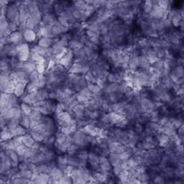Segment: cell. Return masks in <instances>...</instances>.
I'll return each instance as SVG.
<instances>
[{
    "mask_svg": "<svg viewBox=\"0 0 184 184\" xmlns=\"http://www.w3.org/2000/svg\"><path fill=\"white\" fill-rule=\"evenodd\" d=\"M21 140L24 145H25L28 147H33V145H35V139H33V137L29 134H26L21 136Z\"/></svg>",
    "mask_w": 184,
    "mask_h": 184,
    "instance_id": "cell-1",
    "label": "cell"
},
{
    "mask_svg": "<svg viewBox=\"0 0 184 184\" xmlns=\"http://www.w3.org/2000/svg\"><path fill=\"white\" fill-rule=\"evenodd\" d=\"M49 175H50V178H53V180H59L60 178H61L63 176V172L60 168L55 167L51 169Z\"/></svg>",
    "mask_w": 184,
    "mask_h": 184,
    "instance_id": "cell-2",
    "label": "cell"
},
{
    "mask_svg": "<svg viewBox=\"0 0 184 184\" xmlns=\"http://www.w3.org/2000/svg\"><path fill=\"white\" fill-rule=\"evenodd\" d=\"M37 69V66H36V63L35 62L32 61H26L24 62V66H23V71H26L28 74H30V73L33 72V71H35V69Z\"/></svg>",
    "mask_w": 184,
    "mask_h": 184,
    "instance_id": "cell-3",
    "label": "cell"
},
{
    "mask_svg": "<svg viewBox=\"0 0 184 184\" xmlns=\"http://www.w3.org/2000/svg\"><path fill=\"white\" fill-rule=\"evenodd\" d=\"M23 36L24 38L27 41L32 42L35 41V40L36 38V33L33 30L28 29L25 31Z\"/></svg>",
    "mask_w": 184,
    "mask_h": 184,
    "instance_id": "cell-4",
    "label": "cell"
},
{
    "mask_svg": "<svg viewBox=\"0 0 184 184\" xmlns=\"http://www.w3.org/2000/svg\"><path fill=\"white\" fill-rule=\"evenodd\" d=\"M52 44H53V40L47 37L42 38L38 42V46L44 48H48Z\"/></svg>",
    "mask_w": 184,
    "mask_h": 184,
    "instance_id": "cell-5",
    "label": "cell"
},
{
    "mask_svg": "<svg viewBox=\"0 0 184 184\" xmlns=\"http://www.w3.org/2000/svg\"><path fill=\"white\" fill-rule=\"evenodd\" d=\"M25 88V83H19L15 86L14 93L17 97H20L24 93Z\"/></svg>",
    "mask_w": 184,
    "mask_h": 184,
    "instance_id": "cell-6",
    "label": "cell"
},
{
    "mask_svg": "<svg viewBox=\"0 0 184 184\" xmlns=\"http://www.w3.org/2000/svg\"><path fill=\"white\" fill-rule=\"evenodd\" d=\"M23 39V35L20 32L14 31L13 33L9 35V40L12 42H18L22 40Z\"/></svg>",
    "mask_w": 184,
    "mask_h": 184,
    "instance_id": "cell-7",
    "label": "cell"
},
{
    "mask_svg": "<svg viewBox=\"0 0 184 184\" xmlns=\"http://www.w3.org/2000/svg\"><path fill=\"white\" fill-rule=\"evenodd\" d=\"M30 135L33 137V139H34L36 142H42V141L45 140V137L44 136V134H42V133L35 130H32Z\"/></svg>",
    "mask_w": 184,
    "mask_h": 184,
    "instance_id": "cell-8",
    "label": "cell"
},
{
    "mask_svg": "<svg viewBox=\"0 0 184 184\" xmlns=\"http://www.w3.org/2000/svg\"><path fill=\"white\" fill-rule=\"evenodd\" d=\"M38 88H39L38 86L37 82L30 81L26 86V91L28 92V93H33V92L37 91Z\"/></svg>",
    "mask_w": 184,
    "mask_h": 184,
    "instance_id": "cell-9",
    "label": "cell"
},
{
    "mask_svg": "<svg viewBox=\"0 0 184 184\" xmlns=\"http://www.w3.org/2000/svg\"><path fill=\"white\" fill-rule=\"evenodd\" d=\"M72 58H73L72 54L68 53L67 55H64V56H63V58H61V61H60V62H61L62 66H69V63H71Z\"/></svg>",
    "mask_w": 184,
    "mask_h": 184,
    "instance_id": "cell-10",
    "label": "cell"
},
{
    "mask_svg": "<svg viewBox=\"0 0 184 184\" xmlns=\"http://www.w3.org/2000/svg\"><path fill=\"white\" fill-rule=\"evenodd\" d=\"M12 134L15 136H23L26 134V130L23 126H18L12 131Z\"/></svg>",
    "mask_w": 184,
    "mask_h": 184,
    "instance_id": "cell-11",
    "label": "cell"
},
{
    "mask_svg": "<svg viewBox=\"0 0 184 184\" xmlns=\"http://www.w3.org/2000/svg\"><path fill=\"white\" fill-rule=\"evenodd\" d=\"M119 88V84L117 83H114L110 84L108 86H107V88H106V91H107V93H115V91H117Z\"/></svg>",
    "mask_w": 184,
    "mask_h": 184,
    "instance_id": "cell-12",
    "label": "cell"
},
{
    "mask_svg": "<svg viewBox=\"0 0 184 184\" xmlns=\"http://www.w3.org/2000/svg\"><path fill=\"white\" fill-rule=\"evenodd\" d=\"M21 178H24L26 179H30L32 176H33V172L31 170H28V169H23L20 172Z\"/></svg>",
    "mask_w": 184,
    "mask_h": 184,
    "instance_id": "cell-13",
    "label": "cell"
},
{
    "mask_svg": "<svg viewBox=\"0 0 184 184\" xmlns=\"http://www.w3.org/2000/svg\"><path fill=\"white\" fill-rule=\"evenodd\" d=\"M48 97V94L47 93V91L43 89H41L40 91H37V99L38 101H42V100H45Z\"/></svg>",
    "mask_w": 184,
    "mask_h": 184,
    "instance_id": "cell-14",
    "label": "cell"
},
{
    "mask_svg": "<svg viewBox=\"0 0 184 184\" xmlns=\"http://www.w3.org/2000/svg\"><path fill=\"white\" fill-rule=\"evenodd\" d=\"M21 110L23 111V112L25 115H29L32 112V108L29 104L24 102L21 104Z\"/></svg>",
    "mask_w": 184,
    "mask_h": 184,
    "instance_id": "cell-15",
    "label": "cell"
},
{
    "mask_svg": "<svg viewBox=\"0 0 184 184\" xmlns=\"http://www.w3.org/2000/svg\"><path fill=\"white\" fill-rule=\"evenodd\" d=\"M88 88L89 90L92 92V93H94V94L98 95L99 94L100 92H101V87L99 86L98 85L96 84H91L88 86Z\"/></svg>",
    "mask_w": 184,
    "mask_h": 184,
    "instance_id": "cell-16",
    "label": "cell"
},
{
    "mask_svg": "<svg viewBox=\"0 0 184 184\" xmlns=\"http://www.w3.org/2000/svg\"><path fill=\"white\" fill-rule=\"evenodd\" d=\"M73 110H74V112H76V114L81 113V112H84V107L82 104H77V105H76L75 107L73 108Z\"/></svg>",
    "mask_w": 184,
    "mask_h": 184,
    "instance_id": "cell-17",
    "label": "cell"
},
{
    "mask_svg": "<svg viewBox=\"0 0 184 184\" xmlns=\"http://www.w3.org/2000/svg\"><path fill=\"white\" fill-rule=\"evenodd\" d=\"M58 162L60 166H66V164H68V158L65 156H59L58 158Z\"/></svg>",
    "mask_w": 184,
    "mask_h": 184,
    "instance_id": "cell-18",
    "label": "cell"
},
{
    "mask_svg": "<svg viewBox=\"0 0 184 184\" xmlns=\"http://www.w3.org/2000/svg\"><path fill=\"white\" fill-rule=\"evenodd\" d=\"M71 47L76 49V50L79 49L81 47V42H79V41L77 40H72L71 42Z\"/></svg>",
    "mask_w": 184,
    "mask_h": 184,
    "instance_id": "cell-19",
    "label": "cell"
},
{
    "mask_svg": "<svg viewBox=\"0 0 184 184\" xmlns=\"http://www.w3.org/2000/svg\"><path fill=\"white\" fill-rule=\"evenodd\" d=\"M37 69V71L40 74H42V73H44L45 70V64L37 65V69Z\"/></svg>",
    "mask_w": 184,
    "mask_h": 184,
    "instance_id": "cell-20",
    "label": "cell"
},
{
    "mask_svg": "<svg viewBox=\"0 0 184 184\" xmlns=\"http://www.w3.org/2000/svg\"><path fill=\"white\" fill-rule=\"evenodd\" d=\"M65 109V106L63 105V104L62 103H59V104H57L56 106V112H58V113H61V112H63V109Z\"/></svg>",
    "mask_w": 184,
    "mask_h": 184,
    "instance_id": "cell-21",
    "label": "cell"
}]
</instances>
